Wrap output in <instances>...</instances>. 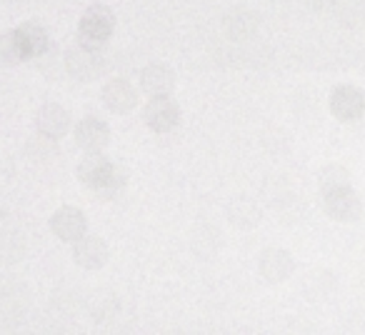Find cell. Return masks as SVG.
I'll use <instances>...</instances> for the list:
<instances>
[{"label": "cell", "mask_w": 365, "mask_h": 335, "mask_svg": "<svg viewBox=\"0 0 365 335\" xmlns=\"http://www.w3.org/2000/svg\"><path fill=\"white\" fill-rule=\"evenodd\" d=\"M110 170H113V163L108 160V158L103 155V150H101V153H88V155L78 163L76 173H78V180H81L86 188L98 190L108 180Z\"/></svg>", "instance_id": "obj_14"}, {"label": "cell", "mask_w": 365, "mask_h": 335, "mask_svg": "<svg viewBox=\"0 0 365 335\" xmlns=\"http://www.w3.org/2000/svg\"><path fill=\"white\" fill-rule=\"evenodd\" d=\"M18 33H21V38H23L28 58L43 56V53L48 51V46H51V38H48L46 28L38 26V23H23V26L18 28Z\"/></svg>", "instance_id": "obj_20"}, {"label": "cell", "mask_w": 365, "mask_h": 335, "mask_svg": "<svg viewBox=\"0 0 365 335\" xmlns=\"http://www.w3.org/2000/svg\"><path fill=\"white\" fill-rule=\"evenodd\" d=\"M258 273L265 283H285L295 273V258L283 248H265L258 255Z\"/></svg>", "instance_id": "obj_6"}, {"label": "cell", "mask_w": 365, "mask_h": 335, "mask_svg": "<svg viewBox=\"0 0 365 335\" xmlns=\"http://www.w3.org/2000/svg\"><path fill=\"white\" fill-rule=\"evenodd\" d=\"M110 143V128L101 118H83L76 128V145L86 153H101Z\"/></svg>", "instance_id": "obj_12"}, {"label": "cell", "mask_w": 365, "mask_h": 335, "mask_svg": "<svg viewBox=\"0 0 365 335\" xmlns=\"http://www.w3.org/2000/svg\"><path fill=\"white\" fill-rule=\"evenodd\" d=\"M318 185H320V193L330 188H340V185H350V170L343 165H325L320 168L318 173Z\"/></svg>", "instance_id": "obj_21"}, {"label": "cell", "mask_w": 365, "mask_h": 335, "mask_svg": "<svg viewBox=\"0 0 365 335\" xmlns=\"http://www.w3.org/2000/svg\"><path fill=\"white\" fill-rule=\"evenodd\" d=\"M101 100L115 115H125L133 108L138 105V91L130 81L125 78H115V81H108L101 91Z\"/></svg>", "instance_id": "obj_10"}, {"label": "cell", "mask_w": 365, "mask_h": 335, "mask_svg": "<svg viewBox=\"0 0 365 335\" xmlns=\"http://www.w3.org/2000/svg\"><path fill=\"white\" fill-rule=\"evenodd\" d=\"M106 56H103L98 48L93 46H78V48H71L66 53V68L76 81L81 83H91L96 78H101L106 73Z\"/></svg>", "instance_id": "obj_3"}, {"label": "cell", "mask_w": 365, "mask_h": 335, "mask_svg": "<svg viewBox=\"0 0 365 335\" xmlns=\"http://www.w3.org/2000/svg\"><path fill=\"white\" fill-rule=\"evenodd\" d=\"M88 313L96 323H108L120 313V298L113 290H98L88 303Z\"/></svg>", "instance_id": "obj_18"}, {"label": "cell", "mask_w": 365, "mask_h": 335, "mask_svg": "<svg viewBox=\"0 0 365 335\" xmlns=\"http://www.w3.org/2000/svg\"><path fill=\"white\" fill-rule=\"evenodd\" d=\"M220 248H223V233L215 225H195L193 233H190V250H193V255H198L200 260H213L220 253Z\"/></svg>", "instance_id": "obj_15"}, {"label": "cell", "mask_w": 365, "mask_h": 335, "mask_svg": "<svg viewBox=\"0 0 365 335\" xmlns=\"http://www.w3.org/2000/svg\"><path fill=\"white\" fill-rule=\"evenodd\" d=\"M125 185H128L125 170H123V168L113 165V170H110V175H108V180L101 185V188H98V195H101L103 200H115L118 195L123 193V188H125Z\"/></svg>", "instance_id": "obj_22"}, {"label": "cell", "mask_w": 365, "mask_h": 335, "mask_svg": "<svg viewBox=\"0 0 365 335\" xmlns=\"http://www.w3.org/2000/svg\"><path fill=\"white\" fill-rule=\"evenodd\" d=\"M143 120L153 133H170L180 123V108L170 96H155L143 108Z\"/></svg>", "instance_id": "obj_5"}, {"label": "cell", "mask_w": 365, "mask_h": 335, "mask_svg": "<svg viewBox=\"0 0 365 335\" xmlns=\"http://www.w3.org/2000/svg\"><path fill=\"white\" fill-rule=\"evenodd\" d=\"M260 28V16L248 8H233L223 16V31L233 41H245V38H253Z\"/></svg>", "instance_id": "obj_13"}, {"label": "cell", "mask_w": 365, "mask_h": 335, "mask_svg": "<svg viewBox=\"0 0 365 335\" xmlns=\"http://www.w3.org/2000/svg\"><path fill=\"white\" fill-rule=\"evenodd\" d=\"M71 113L61 105V103H46L41 110L36 113V128L43 138L48 140H61L68 130H71Z\"/></svg>", "instance_id": "obj_11"}, {"label": "cell", "mask_w": 365, "mask_h": 335, "mask_svg": "<svg viewBox=\"0 0 365 335\" xmlns=\"http://www.w3.org/2000/svg\"><path fill=\"white\" fill-rule=\"evenodd\" d=\"M320 205H323L325 215L338 223H355L363 218V200L350 185H340V188H330L320 193Z\"/></svg>", "instance_id": "obj_1"}, {"label": "cell", "mask_w": 365, "mask_h": 335, "mask_svg": "<svg viewBox=\"0 0 365 335\" xmlns=\"http://www.w3.org/2000/svg\"><path fill=\"white\" fill-rule=\"evenodd\" d=\"M108 258H110V248L103 238L98 235H83L81 240L73 243V260L78 268L83 270H101L106 268Z\"/></svg>", "instance_id": "obj_9"}, {"label": "cell", "mask_w": 365, "mask_h": 335, "mask_svg": "<svg viewBox=\"0 0 365 335\" xmlns=\"http://www.w3.org/2000/svg\"><path fill=\"white\" fill-rule=\"evenodd\" d=\"M225 218H228V223L233 225V228L253 230V228H258L260 220H263V210L258 208V203H255L253 198H235V200H230L228 210H225Z\"/></svg>", "instance_id": "obj_16"}, {"label": "cell", "mask_w": 365, "mask_h": 335, "mask_svg": "<svg viewBox=\"0 0 365 335\" xmlns=\"http://www.w3.org/2000/svg\"><path fill=\"white\" fill-rule=\"evenodd\" d=\"M335 285H338V280H335V275L330 270H310L303 280V295L310 303H320V300L333 295Z\"/></svg>", "instance_id": "obj_17"}, {"label": "cell", "mask_w": 365, "mask_h": 335, "mask_svg": "<svg viewBox=\"0 0 365 335\" xmlns=\"http://www.w3.org/2000/svg\"><path fill=\"white\" fill-rule=\"evenodd\" d=\"M113 26H115V18H113L110 8L91 6L81 21V43L83 46L101 48L110 38Z\"/></svg>", "instance_id": "obj_4"}, {"label": "cell", "mask_w": 365, "mask_h": 335, "mask_svg": "<svg viewBox=\"0 0 365 335\" xmlns=\"http://www.w3.org/2000/svg\"><path fill=\"white\" fill-rule=\"evenodd\" d=\"M175 73L165 63H148L140 73H138V86L145 96H173L175 91Z\"/></svg>", "instance_id": "obj_8"}, {"label": "cell", "mask_w": 365, "mask_h": 335, "mask_svg": "<svg viewBox=\"0 0 365 335\" xmlns=\"http://www.w3.org/2000/svg\"><path fill=\"white\" fill-rule=\"evenodd\" d=\"M330 113L340 123H355L365 115V91L353 83H340L330 93Z\"/></svg>", "instance_id": "obj_2"}, {"label": "cell", "mask_w": 365, "mask_h": 335, "mask_svg": "<svg viewBox=\"0 0 365 335\" xmlns=\"http://www.w3.org/2000/svg\"><path fill=\"white\" fill-rule=\"evenodd\" d=\"M28 58V51L23 46V38L18 31L0 33V63L6 66H18Z\"/></svg>", "instance_id": "obj_19"}, {"label": "cell", "mask_w": 365, "mask_h": 335, "mask_svg": "<svg viewBox=\"0 0 365 335\" xmlns=\"http://www.w3.org/2000/svg\"><path fill=\"white\" fill-rule=\"evenodd\" d=\"M51 230L58 240L63 243H76L88 233V218L81 208L73 205H63L51 215Z\"/></svg>", "instance_id": "obj_7"}]
</instances>
